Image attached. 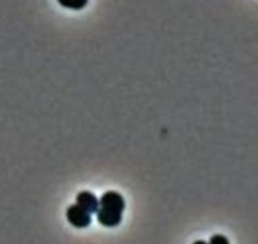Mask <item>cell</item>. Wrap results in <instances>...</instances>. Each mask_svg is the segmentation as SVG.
<instances>
[{"mask_svg": "<svg viewBox=\"0 0 258 244\" xmlns=\"http://www.w3.org/2000/svg\"><path fill=\"white\" fill-rule=\"evenodd\" d=\"M98 201H100V206L96 211L98 223L106 228L120 225L123 210H125V200L122 195L117 191L110 190L106 191Z\"/></svg>", "mask_w": 258, "mask_h": 244, "instance_id": "1", "label": "cell"}, {"mask_svg": "<svg viewBox=\"0 0 258 244\" xmlns=\"http://www.w3.org/2000/svg\"><path fill=\"white\" fill-rule=\"evenodd\" d=\"M66 218H67L68 223L71 225L78 229L87 228L92 223V216H91V214L85 211L82 208L76 205V204L68 206L67 211H66Z\"/></svg>", "mask_w": 258, "mask_h": 244, "instance_id": "2", "label": "cell"}, {"mask_svg": "<svg viewBox=\"0 0 258 244\" xmlns=\"http://www.w3.org/2000/svg\"><path fill=\"white\" fill-rule=\"evenodd\" d=\"M76 205H78L80 208H82L83 210L92 214H96V211L98 210V206H100V201H98L97 196L95 195L91 191H81L80 194L76 198Z\"/></svg>", "mask_w": 258, "mask_h": 244, "instance_id": "3", "label": "cell"}, {"mask_svg": "<svg viewBox=\"0 0 258 244\" xmlns=\"http://www.w3.org/2000/svg\"><path fill=\"white\" fill-rule=\"evenodd\" d=\"M59 3V5H62L63 8H67V9L72 10H81L87 5L88 0H57Z\"/></svg>", "mask_w": 258, "mask_h": 244, "instance_id": "4", "label": "cell"}, {"mask_svg": "<svg viewBox=\"0 0 258 244\" xmlns=\"http://www.w3.org/2000/svg\"><path fill=\"white\" fill-rule=\"evenodd\" d=\"M208 244H229V240L223 234H214Z\"/></svg>", "mask_w": 258, "mask_h": 244, "instance_id": "5", "label": "cell"}, {"mask_svg": "<svg viewBox=\"0 0 258 244\" xmlns=\"http://www.w3.org/2000/svg\"><path fill=\"white\" fill-rule=\"evenodd\" d=\"M193 244H208V243H207V241H204V240H196Z\"/></svg>", "mask_w": 258, "mask_h": 244, "instance_id": "6", "label": "cell"}]
</instances>
